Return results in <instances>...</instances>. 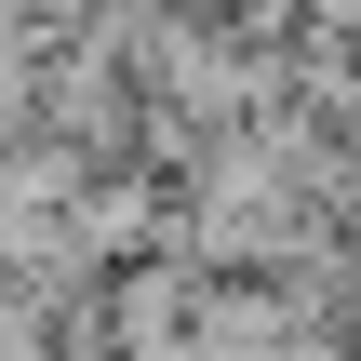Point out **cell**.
Returning a JSON list of instances; mask_svg holds the SVG:
<instances>
[{"label": "cell", "mask_w": 361, "mask_h": 361, "mask_svg": "<svg viewBox=\"0 0 361 361\" xmlns=\"http://www.w3.org/2000/svg\"><path fill=\"white\" fill-rule=\"evenodd\" d=\"M94 13H107V0H27V40H80Z\"/></svg>", "instance_id": "6da1fadb"}]
</instances>
